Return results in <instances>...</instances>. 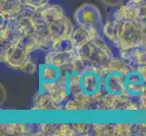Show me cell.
<instances>
[{
  "instance_id": "obj_1",
  "label": "cell",
  "mask_w": 146,
  "mask_h": 136,
  "mask_svg": "<svg viewBox=\"0 0 146 136\" xmlns=\"http://www.w3.org/2000/svg\"><path fill=\"white\" fill-rule=\"evenodd\" d=\"M104 34L123 50L141 45L143 38V29L139 18L114 20L105 25Z\"/></svg>"
},
{
  "instance_id": "obj_2",
  "label": "cell",
  "mask_w": 146,
  "mask_h": 136,
  "mask_svg": "<svg viewBox=\"0 0 146 136\" xmlns=\"http://www.w3.org/2000/svg\"><path fill=\"white\" fill-rule=\"evenodd\" d=\"M75 52L85 65L107 70L113 61L112 52L100 39H90L76 45Z\"/></svg>"
},
{
  "instance_id": "obj_3",
  "label": "cell",
  "mask_w": 146,
  "mask_h": 136,
  "mask_svg": "<svg viewBox=\"0 0 146 136\" xmlns=\"http://www.w3.org/2000/svg\"><path fill=\"white\" fill-rule=\"evenodd\" d=\"M74 19L77 26L85 29L92 39H101L104 34V23L99 8L94 4L81 5L74 13Z\"/></svg>"
},
{
  "instance_id": "obj_4",
  "label": "cell",
  "mask_w": 146,
  "mask_h": 136,
  "mask_svg": "<svg viewBox=\"0 0 146 136\" xmlns=\"http://www.w3.org/2000/svg\"><path fill=\"white\" fill-rule=\"evenodd\" d=\"M94 67H86L79 79V91L84 98L97 96L103 88V76Z\"/></svg>"
},
{
  "instance_id": "obj_5",
  "label": "cell",
  "mask_w": 146,
  "mask_h": 136,
  "mask_svg": "<svg viewBox=\"0 0 146 136\" xmlns=\"http://www.w3.org/2000/svg\"><path fill=\"white\" fill-rule=\"evenodd\" d=\"M28 53L29 50L27 44L22 38H20L4 50L1 54V59L7 64L8 66L15 69H21L28 58Z\"/></svg>"
},
{
  "instance_id": "obj_6",
  "label": "cell",
  "mask_w": 146,
  "mask_h": 136,
  "mask_svg": "<svg viewBox=\"0 0 146 136\" xmlns=\"http://www.w3.org/2000/svg\"><path fill=\"white\" fill-rule=\"evenodd\" d=\"M125 75L126 74L124 72L117 69H110L104 75L103 87L109 96H122L125 94Z\"/></svg>"
},
{
  "instance_id": "obj_7",
  "label": "cell",
  "mask_w": 146,
  "mask_h": 136,
  "mask_svg": "<svg viewBox=\"0 0 146 136\" xmlns=\"http://www.w3.org/2000/svg\"><path fill=\"white\" fill-rule=\"evenodd\" d=\"M124 88L125 94L128 96H142L146 92V80L139 70H133L126 74Z\"/></svg>"
},
{
  "instance_id": "obj_8",
  "label": "cell",
  "mask_w": 146,
  "mask_h": 136,
  "mask_svg": "<svg viewBox=\"0 0 146 136\" xmlns=\"http://www.w3.org/2000/svg\"><path fill=\"white\" fill-rule=\"evenodd\" d=\"M74 29V28L72 23L65 17L48 24L49 37L54 42V44L63 38L70 36Z\"/></svg>"
},
{
  "instance_id": "obj_9",
  "label": "cell",
  "mask_w": 146,
  "mask_h": 136,
  "mask_svg": "<svg viewBox=\"0 0 146 136\" xmlns=\"http://www.w3.org/2000/svg\"><path fill=\"white\" fill-rule=\"evenodd\" d=\"M38 70L40 85H52L56 84L63 75L61 66L50 63L42 64Z\"/></svg>"
},
{
  "instance_id": "obj_10",
  "label": "cell",
  "mask_w": 146,
  "mask_h": 136,
  "mask_svg": "<svg viewBox=\"0 0 146 136\" xmlns=\"http://www.w3.org/2000/svg\"><path fill=\"white\" fill-rule=\"evenodd\" d=\"M77 56L75 50L66 52H49L46 55V63L56 64L58 66H64L66 64H71L74 59Z\"/></svg>"
},
{
  "instance_id": "obj_11",
  "label": "cell",
  "mask_w": 146,
  "mask_h": 136,
  "mask_svg": "<svg viewBox=\"0 0 146 136\" xmlns=\"http://www.w3.org/2000/svg\"><path fill=\"white\" fill-rule=\"evenodd\" d=\"M39 16L41 17L44 21L49 24L63 18L64 15L63 8L58 5H49V6H46L41 8V11L39 12Z\"/></svg>"
},
{
  "instance_id": "obj_12",
  "label": "cell",
  "mask_w": 146,
  "mask_h": 136,
  "mask_svg": "<svg viewBox=\"0 0 146 136\" xmlns=\"http://www.w3.org/2000/svg\"><path fill=\"white\" fill-rule=\"evenodd\" d=\"M140 17L139 5L131 3L121 7L116 12V19L119 20H135Z\"/></svg>"
},
{
  "instance_id": "obj_13",
  "label": "cell",
  "mask_w": 146,
  "mask_h": 136,
  "mask_svg": "<svg viewBox=\"0 0 146 136\" xmlns=\"http://www.w3.org/2000/svg\"><path fill=\"white\" fill-rule=\"evenodd\" d=\"M21 0H1V15L8 17H17L22 7Z\"/></svg>"
},
{
  "instance_id": "obj_14",
  "label": "cell",
  "mask_w": 146,
  "mask_h": 136,
  "mask_svg": "<svg viewBox=\"0 0 146 136\" xmlns=\"http://www.w3.org/2000/svg\"><path fill=\"white\" fill-rule=\"evenodd\" d=\"M75 48H76V44H75L73 37L70 36L55 42L54 44L52 51L66 52V51H73V50H75Z\"/></svg>"
},
{
  "instance_id": "obj_15",
  "label": "cell",
  "mask_w": 146,
  "mask_h": 136,
  "mask_svg": "<svg viewBox=\"0 0 146 136\" xmlns=\"http://www.w3.org/2000/svg\"><path fill=\"white\" fill-rule=\"evenodd\" d=\"M71 36L74 40L76 45L82 44L85 41H87V40L92 39L91 36H90L89 33L86 31V30L82 28V27H78V28H76V29H74Z\"/></svg>"
},
{
  "instance_id": "obj_16",
  "label": "cell",
  "mask_w": 146,
  "mask_h": 136,
  "mask_svg": "<svg viewBox=\"0 0 146 136\" xmlns=\"http://www.w3.org/2000/svg\"><path fill=\"white\" fill-rule=\"evenodd\" d=\"M37 67L39 68L38 65H36L34 62H32L31 60L27 58L26 63H25L23 64V66L21 67V70H22L23 72L27 73V74H35V73L37 71Z\"/></svg>"
},
{
  "instance_id": "obj_17",
  "label": "cell",
  "mask_w": 146,
  "mask_h": 136,
  "mask_svg": "<svg viewBox=\"0 0 146 136\" xmlns=\"http://www.w3.org/2000/svg\"><path fill=\"white\" fill-rule=\"evenodd\" d=\"M22 3L32 7L35 9H41L46 6L49 0H21Z\"/></svg>"
},
{
  "instance_id": "obj_18",
  "label": "cell",
  "mask_w": 146,
  "mask_h": 136,
  "mask_svg": "<svg viewBox=\"0 0 146 136\" xmlns=\"http://www.w3.org/2000/svg\"><path fill=\"white\" fill-rule=\"evenodd\" d=\"M115 132L119 134H125L126 133L130 132V126L129 124H117Z\"/></svg>"
},
{
  "instance_id": "obj_19",
  "label": "cell",
  "mask_w": 146,
  "mask_h": 136,
  "mask_svg": "<svg viewBox=\"0 0 146 136\" xmlns=\"http://www.w3.org/2000/svg\"><path fill=\"white\" fill-rule=\"evenodd\" d=\"M102 1L103 4L104 5H106V6H119V5H121L123 2V0H101Z\"/></svg>"
},
{
  "instance_id": "obj_20",
  "label": "cell",
  "mask_w": 146,
  "mask_h": 136,
  "mask_svg": "<svg viewBox=\"0 0 146 136\" xmlns=\"http://www.w3.org/2000/svg\"><path fill=\"white\" fill-rule=\"evenodd\" d=\"M140 10V17H146V2H142L139 5Z\"/></svg>"
},
{
  "instance_id": "obj_21",
  "label": "cell",
  "mask_w": 146,
  "mask_h": 136,
  "mask_svg": "<svg viewBox=\"0 0 146 136\" xmlns=\"http://www.w3.org/2000/svg\"><path fill=\"white\" fill-rule=\"evenodd\" d=\"M7 97V92H6V89H5L4 85L1 84V103H3L5 99Z\"/></svg>"
},
{
  "instance_id": "obj_22",
  "label": "cell",
  "mask_w": 146,
  "mask_h": 136,
  "mask_svg": "<svg viewBox=\"0 0 146 136\" xmlns=\"http://www.w3.org/2000/svg\"><path fill=\"white\" fill-rule=\"evenodd\" d=\"M129 2H131V3H134V4H137V5H140L142 2H143V0H129Z\"/></svg>"
}]
</instances>
